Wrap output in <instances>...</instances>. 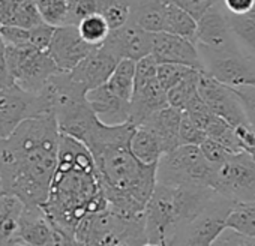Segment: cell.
<instances>
[{"label":"cell","mask_w":255,"mask_h":246,"mask_svg":"<svg viewBox=\"0 0 255 246\" xmlns=\"http://www.w3.org/2000/svg\"><path fill=\"white\" fill-rule=\"evenodd\" d=\"M53 32H54V26L42 21L41 24L29 29V35H30V45L36 50H41V51H47V47L51 41V36H53Z\"/></svg>","instance_id":"60d3db41"},{"label":"cell","mask_w":255,"mask_h":246,"mask_svg":"<svg viewBox=\"0 0 255 246\" xmlns=\"http://www.w3.org/2000/svg\"><path fill=\"white\" fill-rule=\"evenodd\" d=\"M206 138H207L206 132L198 125H195L186 113L182 111L180 125H179V143L200 146Z\"/></svg>","instance_id":"d590c367"},{"label":"cell","mask_w":255,"mask_h":246,"mask_svg":"<svg viewBox=\"0 0 255 246\" xmlns=\"http://www.w3.org/2000/svg\"><path fill=\"white\" fill-rule=\"evenodd\" d=\"M134 129L131 122L105 125L96 119L81 140L93 156L108 207L126 218L144 215L146 203L156 185L158 164H143L131 152Z\"/></svg>","instance_id":"6da1fadb"},{"label":"cell","mask_w":255,"mask_h":246,"mask_svg":"<svg viewBox=\"0 0 255 246\" xmlns=\"http://www.w3.org/2000/svg\"><path fill=\"white\" fill-rule=\"evenodd\" d=\"M200 74H201V71H192L182 81H179L176 86L168 89L167 90L168 105L183 111L186 104L191 101V98L195 93H198V78H200Z\"/></svg>","instance_id":"83f0119b"},{"label":"cell","mask_w":255,"mask_h":246,"mask_svg":"<svg viewBox=\"0 0 255 246\" xmlns=\"http://www.w3.org/2000/svg\"><path fill=\"white\" fill-rule=\"evenodd\" d=\"M131 20L140 27L156 33L162 32L164 14L168 0H129Z\"/></svg>","instance_id":"603a6c76"},{"label":"cell","mask_w":255,"mask_h":246,"mask_svg":"<svg viewBox=\"0 0 255 246\" xmlns=\"http://www.w3.org/2000/svg\"><path fill=\"white\" fill-rule=\"evenodd\" d=\"M129 147L134 156L143 164H158L159 158L164 155L156 135L144 126H135Z\"/></svg>","instance_id":"d4e9b609"},{"label":"cell","mask_w":255,"mask_h":246,"mask_svg":"<svg viewBox=\"0 0 255 246\" xmlns=\"http://www.w3.org/2000/svg\"><path fill=\"white\" fill-rule=\"evenodd\" d=\"M23 0H0V26L9 24L15 9Z\"/></svg>","instance_id":"f6af8a7d"},{"label":"cell","mask_w":255,"mask_h":246,"mask_svg":"<svg viewBox=\"0 0 255 246\" xmlns=\"http://www.w3.org/2000/svg\"><path fill=\"white\" fill-rule=\"evenodd\" d=\"M60 129L53 113L23 120L12 134L0 140L2 192L23 204L42 206L56 171Z\"/></svg>","instance_id":"7a4b0ae2"},{"label":"cell","mask_w":255,"mask_h":246,"mask_svg":"<svg viewBox=\"0 0 255 246\" xmlns=\"http://www.w3.org/2000/svg\"><path fill=\"white\" fill-rule=\"evenodd\" d=\"M44 20L36 8L35 0H23V2L18 5V8L15 9L9 26H17V27H23V29H32L38 24H41Z\"/></svg>","instance_id":"836d02e7"},{"label":"cell","mask_w":255,"mask_h":246,"mask_svg":"<svg viewBox=\"0 0 255 246\" xmlns=\"http://www.w3.org/2000/svg\"><path fill=\"white\" fill-rule=\"evenodd\" d=\"M153 33L140 27L137 23L129 20L126 24L117 29H111L107 35L102 47L107 48L117 60L138 59L150 54Z\"/></svg>","instance_id":"4fadbf2b"},{"label":"cell","mask_w":255,"mask_h":246,"mask_svg":"<svg viewBox=\"0 0 255 246\" xmlns=\"http://www.w3.org/2000/svg\"><path fill=\"white\" fill-rule=\"evenodd\" d=\"M23 203L12 194L0 192V245H21L18 219Z\"/></svg>","instance_id":"7402d4cb"},{"label":"cell","mask_w":255,"mask_h":246,"mask_svg":"<svg viewBox=\"0 0 255 246\" xmlns=\"http://www.w3.org/2000/svg\"><path fill=\"white\" fill-rule=\"evenodd\" d=\"M0 192H2V182H0Z\"/></svg>","instance_id":"c3c4849f"},{"label":"cell","mask_w":255,"mask_h":246,"mask_svg":"<svg viewBox=\"0 0 255 246\" xmlns=\"http://www.w3.org/2000/svg\"><path fill=\"white\" fill-rule=\"evenodd\" d=\"M95 48L80 36L75 24H62L54 27L47 53L62 72H68Z\"/></svg>","instance_id":"5bb4252c"},{"label":"cell","mask_w":255,"mask_h":246,"mask_svg":"<svg viewBox=\"0 0 255 246\" xmlns=\"http://www.w3.org/2000/svg\"><path fill=\"white\" fill-rule=\"evenodd\" d=\"M195 45L203 50H225L234 47L231 42V32L228 27L227 15L215 3L201 14L197 20Z\"/></svg>","instance_id":"2e32d148"},{"label":"cell","mask_w":255,"mask_h":246,"mask_svg":"<svg viewBox=\"0 0 255 246\" xmlns=\"http://www.w3.org/2000/svg\"><path fill=\"white\" fill-rule=\"evenodd\" d=\"M77 245H147L144 215L126 218L107 207L84 216L75 228Z\"/></svg>","instance_id":"5b68a950"},{"label":"cell","mask_w":255,"mask_h":246,"mask_svg":"<svg viewBox=\"0 0 255 246\" xmlns=\"http://www.w3.org/2000/svg\"><path fill=\"white\" fill-rule=\"evenodd\" d=\"M198 93L210 111L224 120H227L231 126L248 123L243 107L236 96L234 90L209 75L207 72H201L198 78Z\"/></svg>","instance_id":"7c38bea8"},{"label":"cell","mask_w":255,"mask_h":246,"mask_svg":"<svg viewBox=\"0 0 255 246\" xmlns=\"http://www.w3.org/2000/svg\"><path fill=\"white\" fill-rule=\"evenodd\" d=\"M200 150H201V153L204 155V158L212 164V165H219V164H222L231 153L222 146V144H219L218 141H215V140H212V138H206L201 144H200Z\"/></svg>","instance_id":"ab89813d"},{"label":"cell","mask_w":255,"mask_h":246,"mask_svg":"<svg viewBox=\"0 0 255 246\" xmlns=\"http://www.w3.org/2000/svg\"><path fill=\"white\" fill-rule=\"evenodd\" d=\"M9 84H14V83H12L8 63H6V45L3 39L0 38V87L9 86Z\"/></svg>","instance_id":"bcb514c9"},{"label":"cell","mask_w":255,"mask_h":246,"mask_svg":"<svg viewBox=\"0 0 255 246\" xmlns=\"http://www.w3.org/2000/svg\"><path fill=\"white\" fill-rule=\"evenodd\" d=\"M59 239V245H77L78 222L108 207L90 150L77 138L62 134L50 192L41 206Z\"/></svg>","instance_id":"3957f363"},{"label":"cell","mask_w":255,"mask_h":246,"mask_svg":"<svg viewBox=\"0 0 255 246\" xmlns=\"http://www.w3.org/2000/svg\"><path fill=\"white\" fill-rule=\"evenodd\" d=\"M117 62L119 60L107 48L99 45L71 71H68V74L77 84L89 92L108 80Z\"/></svg>","instance_id":"e0dca14e"},{"label":"cell","mask_w":255,"mask_h":246,"mask_svg":"<svg viewBox=\"0 0 255 246\" xmlns=\"http://www.w3.org/2000/svg\"><path fill=\"white\" fill-rule=\"evenodd\" d=\"M219 194L207 186L156 182L144 207L147 245H171L174 236L197 218Z\"/></svg>","instance_id":"277c9868"},{"label":"cell","mask_w":255,"mask_h":246,"mask_svg":"<svg viewBox=\"0 0 255 246\" xmlns=\"http://www.w3.org/2000/svg\"><path fill=\"white\" fill-rule=\"evenodd\" d=\"M180 117H182V110L167 105L150 114L138 126H144L149 131H152L159 140L162 152L167 153L176 149L177 146H180L179 143Z\"/></svg>","instance_id":"ffe728a7"},{"label":"cell","mask_w":255,"mask_h":246,"mask_svg":"<svg viewBox=\"0 0 255 246\" xmlns=\"http://www.w3.org/2000/svg\"><path fill=\"white\" fill-rule=\"evenodd\" d=\"M225 227L255 237V200L234 203L225 218Z\"/></svg>","instance_id":"4316f807"},{"label":"cell","mask_w":255,"mask_h":246,"mask_svg":"<svg viewBox=\"0 0 255 246\" xmlns=\"http://www.w3.org/2000/svg\"><path fill=\"white\" fill-rule=\"evenodd\" d=\"M0 38L6 45L12 47H32L29 29L17 27V26H0Z\"/></svg>","instance_id":"f35d334b"},{"label":"cell","mask_w":255,"mask_h":246,"mask_svg":"<svg viewBox=\"0 0 255 246\" xmlns=\"http://www.w3.org/2000/svg\"><path fill=\"white\" fill-rule=\"evenodd\" d=\"M224 8L228 14L243 15L255 8V0H222Z\"/></svg>","instance_id":"ee69618b"},{"label":"cell","mask_w":255,"mask_h":246,"mask_svg":"<svg viewBox=\"0 0 255 246\" xmlns=\"http://www.w3.org/2000/svg\"><path fill=\"white\" fill-rule=\"evenodd\" d=\"M234 132L243 152L251 153L255 149V131L249 126V123H242V125L234 126Z\"/></svg>","instance_id":"7bdbcfd3"},{"label":"cell","mask_w":255,"mask_h":246,"mask_svg":"<svg viewBox=\"0 0 255 246\" xmlns=\"http://www.w3.org/2000/svg\"><path fill=\"white\" fill-rule=\"evenodd\" d=\"M99 14L110 29H117L131 20V3L129 0H102Z\"/></svg>","instance_id":"4dcf8cb0"},{"label":"cell","mask_w":255,"mask_h":246,"mask_svg":"<svg viewBox=\"0 0 255 246\" xmlns=\"http://www.w3.org/2000/svg\"><path fill=\"white\" fill-rule=\"evenodd\" d=\"M156 182L165 185L207 186L213 189L215 165L204 158L200 146L180 144L159 158Z\"/></svg>","instance_id":"8992f818"},{"label":"cell","mask_w":255,"mask_h":246,"mask_svg":"<svg viewBox=\"0 0 255 246\" xmlns=\"http://www.w3.org/2000/svg\"><path fill=\"white\" fill-rule=\"evenodd\" d=\"M215 246H255V237L225 227L213 242Z\"/></svg>","instance_id":"74e56055"},{"label":"cell","mask_w":255,"mask_h":246,"mask_svg":"<svg viewBox=\"0 0 255 246\" xmlns=\"http://www.w3.org/2000/svg\"><path fill=\"white\" fill-rule=\"evenodd\" d=\"M234 201L218 195L210 206H207L197 218L185 225L171 240V245L209 246L225 228V218Z\"/></svg>","instance_id":"30bf717a"},{"label":"cell","mask_w":255,"mask_h":246,"mask_svg":"<svg viewBox=\"0 0 255 246\" xmlns=\"http://www.w3.org/2000/svg\"><path fill=\"white\" fill-rule=\"evenodd\" d=\"M192 71H197V69L185 66V65H177V63H158L156 78L161 87L167 92L168 89L176 86L179 81H182Z\"/></svg>","instance_id":"d6a6232c"},{"label":"cell","mask_w":255,"mask_h":246,"mask_svg":"<svg viewBox=\"0 0 255 246\" xmlns=\"http://www.w3.org/2000/svg\"><path fill=\"white\" fill-rule=\"evenodd\" d=\"M198 51H204V72L218 81L230 87L255 86V66L234 47L219 51L198 48Z\"/></svg>","instance_id":"8fae6325"},{"label":"cell","mask_w":255,"mask_h":246,"mask_svg":"<svg viewBox=\"0 0 255 246\" xmlns=\"http://www.w3.org/2000/svg\"><path fill=\"white\" fill-rule=\"evenodd\" d=\"M6 63L12 83L29 93H39L47 81L60 72L47 51L33 47L6 45Z\"/></svg>","instance_id":"52a82bcc"},{"label":"cell","mask_w":255,"mask_h":246,"mask_svg":"<svg viewBox=\"0 0 255 246\" xmlns=\"http://www.w3.org/2000/svg\"><path fill=\"white\" fill-rule=\"evenodd\" d=\"M50 113L39 93H29L17 84L0 87V140L12 134L29 117Z\"/></svg>","instance_id":"9c48e42d"},{"label":"cell","mask_w":255,"mask_h":246,"mask_svg":"<svg viewBox=\"0 0 255 246\" xmlns=\"http://www.w3.org/2000/svg\"><path fill=\"white\" fill-rule=\"evenodd\" d=\"M42 20L51 26L66 24L69 0H35Z\"/></svg>","instance_id":"1f68e13d"},{"label":"cell","mask_w":255,"mask_h":246,"mask_svg":"<svg viewBox=\"0 0 255 246\" xmlns=\"http://www.w3.org/2000/svg\"><path fill=\"white\" fill-rule=\"evenodd\" d=\"M239 98L249 126L255 131V86H240L231 87Z\"/></svg>","instance_id":"8d00e7d4"},{"label":"cell","mask_w":255,"mask_h":246,"mask_svg":"<svg viewBox=\"0 0 255 246\" xmlns=\"http://www.w3.org/2000/svg\"><path fill=\"white\" fill-rule=\"evenodd\" d=\"M96 119L105 125H120L129 122V101L116 95L104 83L86 93Z\"/></svg>","instance_id":"d6986e66"},{"label":"cell","mask_w":255,"mask_h":246,"mask_svg":"<svg viewBox=\"0 0 255 246\" xmlns=\"http://www.w3.org/2000/svg\"><path fill=\"white\" fill-rule=\"evenodd\" d=\"M173 2L186 9L195 20H198L201 14L207 11L212 5H215L218 0H173Z\"/></svg>","instance_id":"b9f144b4"},{"label":"cell","mask_w":255,"mask_h":246,"mask_svg":"<svg viewBox=\"0 0 255 246\" xmlns=\"http://www.w3.org/2000/svg\"><path fill=\"white\" fill-rule=\"evenodd\" d=\"M150 54L156 63H177L204 72L200 51L191 39L168 32H156L153 33Z\"/></svg>","instance_id":"9a60e30c"},{"label":"cell","mask_w":255,"mask_h":246,"mask_svg":"<svg viewBox=\"0 0 255 246\" xmlns=\"http://www.w3.org/2000/svg\"><path fill=\"white\" fill-rule=\"evenodd\" d=\"M134 78H135V62L131 59H122L116 63L105 84L120 98L131 101L134 92Z\"/></svg>","instance_id":"484cf974"},{"label":"cell","mask_w":255,"mask_h":246,"mask_svg":"<svg viewBox=\"0 0 255 246\" xmlns=\"http://www.w3.org/2000/svg\"><path fill=\"white\" fill-rule=\"evenodd\" d=\"M249 155H251V156H252V158H255V149H254V150H252V152H251V153H249Z\"/></svg>","instance_id":"7dc6e473"},{"label":"cell","mask_w":255,"mask_h":246,"mask_svg":"<svg viewBox=\"0 0 255 246\" xmlns=\"http://www.w3.org/2000/svg\"><path fill=\"white\" fill-rule=\"evenodd\" d=\"M213 189L234 203L255 200V158L248 152L231 153L215 167Z\"/></svg>","instance_id":"ba28073f"},{"label":"cell","mask_w":255,"mask_h":246,"mask_svg":"<svg viewBox=\"0 0 255 246\" xmlns=\"http://www.w3.org/2000/svg\"><path fill=\"white\" fill-rule=\"evenodd\" d=\"M18 239L21 245H59L57 234L41 206L24 204L18 219Z\"/></svg>","instance_id":"ac0fdd59"},{"label":"cell","mask_w":255,"mask_h":246,"mask_svg":"<svg viewBox=\"0 0 255 246\" xmlns=\"http://www.w3.org/2000/svg\"><path fill=\"white\" fill-rule=\"evenodd\" d=\"M167 105V92L161 87L158 78L146 86L134 87L129 101V122L138 126L150 114Z\"/></svg>","instance_id":"44dd1931"},{"label":"cell","mask_w":255,"mask_h":246,"mask_svg":"<svg viewBox=\"0 0 255 246\" xmlns=\"http://www.w3.org/2000/svg\"><path fill=\"white\" fill-rule=\"evenodd\" d=\"M102 0H69L66 24H78L84 17L99 14Z\"/></svg>","instance_id":"e575fe53"},{"label":"cell","mask_w":255,"mask_h":246,"mask_svg":"<svg viewBox=\"0 0 255 246\" xmlns=\"http://www.w3.org/2000/svg\"><path fill=\"white\" fill-rule=\"evenodd\" d=\"M77 29H78L80 36L86 42H89V44H92L95 47L102 45V42L105 41L107 35L111 30L101 14H92V15L84 17L77 24Z\"/></svg>","instance_id":"f546056e"},{"label":"cell","mask_w":255,"mask_h":246,"mask_svg":"<svg viewBox=\"0 0 255 246\" xmlns=\"http://www.w3.org/2000/svg\"><path fill=\"white\" fill-rule=\"evenodd\" d=\"M162 32H168L195 42L197 33V20L182 6L174 3L173 0H168L164 14Z\"/></svg>","instance_id":"cb8c5ba5"},{"label":"cell","mask_w":255,"mask_h":246,"mask_svg":"<svg viewBox=\"0 0 255 246\" xmlns=\"http://www.w3.org/2000/svg\"><path fill=\"white\" fill-rule=\"evenodd\" d=\"M231 35H236L246 47L255 53V8L243 15H233L225 12Z\"/></svg>","instance_id":"f1b7e54d"}]
</instances>
